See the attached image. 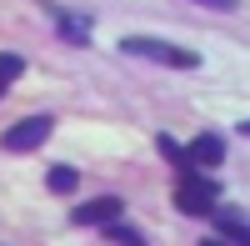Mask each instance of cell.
Wrapping results in <instances>:
<instances>
[{
    "label": "cell",
    "mask_w": 250,
    "mask_h": 246,
    "mask_svg": "<svg viewBox=\"0 0 250 246\" xmlns=\"http://www.w3.org/2000/svg\"><path fill=\"white\" fill-rule=\"evenodd\" d=\"M120 55H140V60L175 66V71H195V66H200V55H195V50L170 46V40H150V35H130V40H120Z\"/></svg>",
    "instance_id": "6da1fadb"
},
{
    "label": "cell",
    "mask_w": 250,
    "mask_h": 246,
    "mask_svg": "<svg viewBox=\"0 0 250 246\" xmlns=\"http://www.w3.org/2000/svg\"><path fill=\"white\" fill-rule=\"evenodd\" d=\"M215 201H220V186L210 176H200L195 166H180V186H175V206L185 216H205V211H215Z\"/></svg>",
    "instance_id": "7a4b0ae2"
},
{
    "label": "cell",
    "mask_w": 250,
    "mask_h": 246,
    "mask_svg": "<svg viewBox=\"0 0 250 246\" xmlns=\"http://www.w3.org/2000/svg\"><path fill=\"white\" fill-rule=\"evenodd\" d=\"M55 131V121L50 116H25V121H15V126L0 136V146L5 151H15V156H25V151H35V146H45V136Z\"/></svg>",
    "instance_id": "3957f363"
},
{
    "label": "cell",
    "mask_w": 250,
    "mask_h": 246,
    "mask_svg": "<svg viewBox=\"0 0 250 246\" xmlns=\"http://www.w3.org/2000/svg\"><path fill=\"white\" fill-rule=\"evenodd\" d=\"M120 211H125L120 196H90V201H80V206L70 211V221H75V226H110Z\"/></svg>",
    "instance_id": "277c9868"
},
{
    "label": "cell",
    "mask_w": 250,
    "mask_h": 246,
    "mask_svg": "<svg viewBox=\"0 0 250 246\" xmlns=\"http://www.w3.org/2000/svg\"><path fill=\"white\" fill-rule=\"evenodd\" d=\"M185 161H190V166H220V161H225V141L220 136H195L190 141V146H185Z\"/></svg>",
    "instance_id": "5b68a950"
},
{
    "label": "cell",
    "mask_w": 250,
    "mask_h": 246,
    "mask_svg": "<svg viewBox=\"0 0 250 246\" xmlns=\"http://www.w3.org/2000/svg\"><path fill=\"white\" fill-rule=\"evenodd\" d=\"M55 20H60V35H65L70 40V46H85V40H90V30H85V20H75V15H65V10H60V5H45Z\"/></svg>",
    "instance_id": "8992f818"
},
{
    "label": "cell",
    "mask_w": 250,
    "mask_h": 246,
    "mask_svg": "<svg viewBox=\"0 0 250 246\" xmlns=\"http://www.w3.org/2000/svg\"><path fill=\"white\" fill-rule=\"evenodd\" d=\"M45 186H50V191H75L80 176H75V166H55V171L45 176Z\"/></svg>",
    "instance_id": "52a82bcc"
},
{
    "label": "cell",
    "mask_w": 250,
    "mask_h": 246,
    "mask_svg": "<svg viewBox=\"0 0 250 246\" xmlns=\"http://www.w3.org/2000/svg\"><path fill=\"white\" fill-rule=\"evenodd\" d=\"M220 231H225V241H230V246H250V231L240 226L230 211H220Z\"/></svg>",
    "instance_id": "ba28073f"
},
{
    "label": "cell",
    "mask_w": 250,
    "mask_h": 246,
    "mask_svg": "<svg viewBox=\"0 0 250 246\" xmlns=\"http://www.w3.org/2000/svg\"><path fill=\"white\" fill-rule=\"evenodd\" d=\"M20 71H25V55H15V50H0V80H15Z\"/></svg>",
    "instance_id": "9c48e42d"
},
{
    "label": "cell",
    "mask_w": 250,
    "mask_h": 246,
    "mask_svg": "<svg viewBox=\"0 0 250 246\" xmlns=\"http://www.w3.org/2000/svg\"><path fill=\"white\" fill-rule=\"evenodd\" d=\"M155 146H160V156H165V161H175V166H190V161H185V146H175L170 136H160Z\"/></svg>",
    "instance_id": "30bf717a"
},
{
    "label": "cell",
    "mask_w": 250,
    "mask_h": 246,
    "mask_svg": "<svg viewBox=\"0 0 250 246\" xmlns=\"http://www.w3.org/2000/svg\"><path fill=\"white\" fill-rule=\"evenodd\" d=\"M195 5H210V10H235L240 0H195Z\"/></svg>",
    "instance_id": "8fae6325"
},
{
    "label": "cell",
    "mask_w": 250,
    "mask_h": 246,
    "mask_svg": "<svg viewBox=\"0 0 250 246\" xmlns=\"http://www.w3.org/2000/svg\"><path fill=\"white\" fill-rule=\"evenodd\" d=\"M200 246H230V241H220V236H205V241H200Z\"/></svg>",
    "instance_id": "7c38bea8"
},
{
    "label": "cell",
    "mask_w": 250,
    "mask_h": 246,
    "mask_svg": "<svg viewBox=\"0 0 250 246\" xmlns=\"http://www.w3.org/2000/svg\"><path fill=\"white\" fill-rule=\"evenodd\" d=\"M5 86H10V80H0V96H5Z\"/></svg>",
    "instance_id": "4fadbf2b"
},
{
    "label": "cell",
    "mask_w": 250,
    "mask_h": 246,
    "mask_svg": "<svg viewBox=\"0 0 250 246\" xmlns=\"http://www.w3.org/2000/svg\"><path fill=\"white\" fill-rule=\"evenodd\" d=\"M240 131H245V136H250V121H245V126H240Z\"/></svg>",
    "instance_id": "5bb4252c"
}]
</instances>
